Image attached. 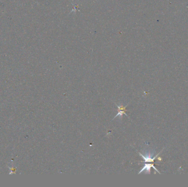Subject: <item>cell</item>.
Masks as SVG:
<instances>
[{
    "label": "cell",
    "mask_w": 188,
    "mask_h": 187,
    "mask_svg": "<svg viewBox=\"0 0 188 187\" xmlns=\"http://www.w3.org/2000/svg\"><path fill=\"white\" fill-rule=\"evenodd\" d=\"M115 104L116 105H117V106L118 107V114L115 116V117H114V119H115L116 118H117V117L118 116H120V119H122L123 115V114H125L126 116L128 117V116L126 114V113H125V111L126 110V106H127L128 105L126 106H123L122 105H120V106H119L118 105H117L116 104ZM128 118H129V117H128Z\"/></svg>",
    "instance_id": "obj_1"
},
{
    "label": "cell",
    "mask_w": 188,
    "mask_h": 187,
    "mask_svg": "<svg viewBox=\"0 0 188 187\" xmlns=\"http://www.w3.org/2000/svg\"><path fill=\"white\" fill-rule=\"evenodd\" d=\"M151 167L154 168V169H155V170H156V171L158 172V173L160 174V172H159L156 169V168L154 166V164H145L144 167H143L142 168V170H141L139 172V174H140L141 173V172H142L143 171H146V173L150 174V170H151Z\"/></svg>",
    "instance_id": "obj_2"
},
{
    "label": "cell",
    "mask_w": 188,
    "mask_h": 187,
    "mask_svg": "<svg viewBox=\"0 0 188 187\" xmlns=\"http://www.w3.org/2000/svg\"><path fill=\"white\" fill-rule=\"evenodd\" d=\"M139 153L140 155V156H141V157L143 158V159H144V160H145L144 162H154V160H155V159L156 158V157H157V156H158V155H159V154H160V153L159 154H157V155L156 156V157H153V158H151V157H150V156H147V157H145V156L142 155V154H141L140 153Z\"/></svg>",
    "instance_id": "obj_3"
}]
</instances>
